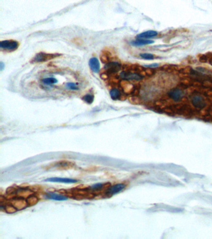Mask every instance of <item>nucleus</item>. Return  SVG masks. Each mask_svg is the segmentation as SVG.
<instances>
[{"label": "nucleus", "instance_id": "1", "mask_svg": "<svg viewBox=\"0 0 212 239\" xmlns=\"http://www.w3.org/2000/svg\"><path fill=\"white\" fill-rule=\"evenodd\" d=\"M192 105L195 109L200 110L204 109L206 106V101L203 96L200 94L192 95L190 99Z\"/></svg>", "mask_w": 212, "mask_h": 239}, {"label": "nucleus", "instance_id": "2", "mask_svg": "<svg viewBox=\"0 0 212 239\" xmlns=\"http://www.w3.org/2000/svg\"><path fill=\"white\" fill-rule=\"evenodd\" d=\"M167 95L173 102L177 103L182 100L185 95V93L183 90L179 88H174L169 90Z\"/></svg>", "mask_w": 212, "mask_h": 239}, {"label": "nucleus", "instance_id": "3", "mask_svg": "<svg viewBox=\"0 0 212 239\" xmlns=\"http://www.w3.org/2000/svg\"><path fill=\"white\" fill-rule=\"evenodd\" d=\"M60 56L61 54H46L44 52H41L36 54V56L32 59L31 62H34V63L43 62L49 60H52Z\"/></svg>", "mask_w": 212, "mask_h": 239}, {"label": "nucleus", "instance_id": "4", "mask_svg": "<svg viewBox=\"0 0 212 239\" xmlns=\"http://www.w3.org/2000/svg\"><path fill=\"white\" fill-rule=\"evenodd\" d=\"M120 77L125 80L138 81L143 79V76L139 73L132 72L129 70H124L120 73Z\"/></svg>", "mask_w": 212, "mask_h": 239}, {"label": "nucleus", "instance_id": "5", "mask_svg": "<svg viewBox=\"0 0 212 239\" xmlns=\"http://www.w3.org/2000/svg\"><path fill=\"white\" fill-rule=\"evenodd\" d=\"M121 69V64L117 62H110L104 66L103 70L107 74H114Z\"/></svg>", "mask_w": 212, "mask_h": 239}, {"label": "nucleus", "instance_id": "6", "mask_svg": "<svg viewBox=\"0 0 212 239\" xmlns=\"http://www.w3.org/2000/svg\"><path fill=\"white\" fill-rule=\"evenodd\" d=\"M11 204L13 205L17 211L23 210L28 206L26 200H25L23 197H19L13 199L11 201Z\"/></svg>", "mask_w": 212, "mask_h": 239}, {"label": "nucleus", "instance_id": "7", "mask_svg": "<svg viewBox=\"0 0 212 239\" xmlns=\"http://www.w3.org/2000/svg\"><path fill=\"white\" fill-rule=\"evenodd\" d=\"M19 44L15 41H3L0 43V47L2 49H7L9 51H13L17 49Z\"/></svg>", "mask_w": 212, "mask_h": 239}, {"label": "nucleus", "instance_id": "8", "mask_svg": "<svg viewBox=\"0 0 212 239\" xmlns=\"http://www.w3.org/2000/svg\"><path fill=\"white\" fill-rule=\"evenodd\" d=\"M45 181L49 182H62V183H75L77 181L74 179L70 178H64V177H50L45 180Z\"/></svg>", "mask_w": 212, "mask_h": 239}, {"label": "nucleus", "instance_id": "9", "mask_svg": "<svg viewBox=\"0 0 212 239\" xmlns=\"http://www.w3.org/2000/svg\"><path fill=\"white\" fill-rule=\"evenodd\" d=\"M89 66L91 70L95 73H98L100 71V62L97 58H91L89 61Z\"/></svg>", "mask_w": 212, "mask_h": 239}, {"label": "nucleus", "instance_id": "10", "mask_svg": "<svg viewBox=\"0 0 212 239\" xmlns=\"http://www.w3.org/2000/svg\"><path fill=\"white\" fill-rule=\"evenodd\" d=\"M125 188V185L124 184H117V185L112 186L110 188L108 189L107 191L108 194L114 195L121 192Z\"/></svg>", "mask_w": 212, "mask_h": 239}, {"label": "nucleus", "instance_id": "11", "mask_svg": "<svg viewBox=\"0 0 212 239\" xmlns=\"http://www.w3.org/2000/svg\"><path fill=\"white\" fill-rule=\"evenodd\" d=\"M158 32L157 31L151 30V31H146V32H142V33L138 34L136 36V38L138 39H149V38H154V37L158 35Z\"/></svg>", "mask_w": 212, "mask_h": 239}, {"label": "nucleus", "instance_id": "12", "mask_svg": "<svg viewBox=\"0 0 212 239\" xmlns=\"http://www.w3.org/2000/svg\"><path fill=\"white\" fill-rule=\"evenodd\" d=\"M46 197L47 199H52L55 200H59V201H62V200H66L68 199V197L59 194H57L54 192H49L46 194Z\"/></svg>", "mask_w": 212, "mask_h": 239}, {"label": "nucleus", "instance_id": "13", "mask_svg": "<svg viewBox=\"0 0 212 239\" xmlns=\"http://www.w3.org/2000/svg\"><path fill=\"white\" fill-rule=\"evenodd\" d=\"M121 85L123 90L126 94H128V93L132 94L134 90V87L131 84L128 83L125 80L121 82Z\"/></svg>", "mask_w": 212, "mask_h": 239}, {"label": "nucleus", "instance_id": "14", "mask_svg": "<svg viewBox=\"0 0 212 239\" xmlns=\"http://www.w3.org/2000/svg\"><path fill=\"white\" fill-rule=\"evenodd\" d=\"M131 44L134 46H144V45H148L154 43L153 41L151 40H147V39H138L135 41H132Z\"/></svg>", "mask_w": 212, "mask_h": 239}, {"label": "nucleus", "instance_id": "15", "mask_svg": "<svg viewBox=\"0 0 212 239\" xmlns=\"http://www.w3.org/2000/svg\"><path fill=\"white\" fill-rule=\"evenodd\" d=\"M110 94L111 96V98L114 100H117L120 99L121 97V91H120L119 89L118 88H113L110 90Z\"/></svg>", "mask_w": 212, "mask_h": 239}, {"label": "nucleus", "instance_id": "16", "mask_svg": "<svg viewBox=\"0 0 212 239\" xmlns=\"http://www.w3.org/2000/svg\"><path fill=\"white\" fill-rule=\"evenodd\" d=\"M38 200H39L38 198L33 195L29 196L26 199L28 206H34L36 204L38 203Z\"/></svg>", "mask_w": 212, "mask_h": 239}, {"label": "nucleus", "instance_id": "17", "mask_svg": "<svg viewBox=\"0 0 212 239\" xmlns=\"http://www.w3.org/2000/svg\"><path fill=\"white\" fill-rule=\"evenodd\" d=\"M42 82H43L44 84H46L47 85H52V84H54L57 83L58 80H57L55 78L48 77V78L43 79L42 80Z\"/></svg>", "mask_w": 212, "mask_h": 239}, {"label": "nucleus", "instance_id": "18", "mask_svg": "<svg viewBox=\"0 0 212 239\" xmlns=\"http://www.w3.org/2000/svg\"><path fill=\"white\" fill-rule=\"evenodd\" d=\"M5 209L6 211V212L9 213V214H13V213L16 212L17 211L16 209V208L13 205H12L11 204L6 205L5 207Z\"/></svg>", "mask_w": 212, "mask_h": 239}, {"label": "nucleus", "instance_id": "19", "mask_svg": "<svg viewBox=\"0 0 212 239\" xmlns=\"http://www.w3.org/2000/svg\"><path fill=\"white\" fill-rule=\"evenodd\" d=\"M83 100L85 101L86 103H88V104H91L93 103V100H94V97L93 95H90V94H87L86 95H85L84 97H83Z\"/></svg>", "mask_w": 212, "mask_h": 239}, {"label": "nucleus", "instance_id": "20", "mask_svg": "<svg viewBox=\"0 0 212 239\" xmlns=\"http://www.w3.org/2000/svg\"><path fill=\"white\" fill-rule=\"evenodd\" d=\"M140 56H141L143 59H146V60H152V59H154V55L152 54H149V53H143V54H140Z\"/></svg>", "mask_w": 212, "mask_h": 239}, {"label": "nucleus", "instance_id": "21", "mask_svg": "<svg viewBox=\"0 0 212 239\" xmlns=\"http://www.w3.org/2000/svg\"><path fill=\"white\" fill-rule=\"evenodd\" d=\"M66 87L68 89L72 90H79L78 85H77L75 83H73V82H69V83L66 84Z\"/></svg>", "mask_w": 212, "mask_h": 239}, {"label": "nucleus", "instance_id": "22", "mask_svg": "<svg viewBox=\"0 0 212 239\" xmlns=\"http://www.w3.org/2000/svg\"><path fill=\"white\" fill-rule=\"evenodd\" d=\"M103 187V184L102 183H98V184H95V185H93L91 188L93 190H99L102 189Z\"/></svg>", "mask_w": 212, "mask_h": 239}, {"label": "nucleus", "instance_id": "23", "mask_svg": "<svg viewBox=\"0 0 212 239\" xmlns=\"http://www.w3.org/2000/svg\"><path fill=\"white\" fill-rule=\"evenodd\" d=\"M101 60L103 63H107L108 62L109 58L108 56L106 54H102L101 56Z\"/></svg>", "mask_w": 212, "mask_h": 239}, {"label": "nucleus", "instance_id": "24", "mask_svg": "<svg viewBox=\"0 0 212 239\" xmlns=\"http://www.w3.org/2000/svg\"><path fill=\"white\" fill-rule=\"evenodd\" d=\"M158 66V64H151L149 65H146V67H157Z\"/></svg>", "mask_w": 212, "mask_h": 239}, {"label": "nucleus", "instance_id": "25", "mask_svg": "<svg viewBox=\"0 0 212 239\" xmlns=\"http://www.w3.org/2000/svg\"><path fill=\"white\" fill-rule=\"evenodd\" d=\"M3 67H4V64L3 62H1L0 63V69H1V70H3Z\"/></svg>", "mask_w": 212, "mask_h": 239}]
</instances>
